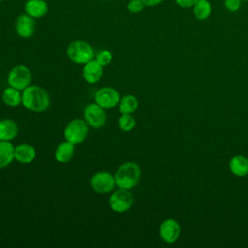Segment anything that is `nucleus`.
<instances>
[{"instance_id":"3","label":"nucleus","mask_w":248,"mask_h":248,"mask_svg":"<svg viewBox=\"0 0 248 248\" xmlns=\"http://www.w3.org/2000/svg\"><path fill=\"white\" fill-rule=\"evenodd\" d=\"M68 58L78 65H84L94 57V50L89 43L82 40H76L69 44L66 50Z\"/></svg>"},{"instance_id":"4","label":"nucleus","mask_w":248,"mask_h":248,"mask_svg":"<svg viewBox=\"0 0 248 248\" xmlns=\"http://www.w3.org/2000/svg\"><path fill=\"white\" fill-rule=\"evenodd\" d=\"M89 132V126L84 119H74L70 121L64 129V138L73 144H79L83 142Z\"/></svg>"},{"instance_id":"19","label":"nucleus","mask_w":248,"mask_h":248,"mask_svg":"<svg viewBox=\"0 0 248 248\" xmlns=\"http://www.w3.org/2000/svg\"><path fill=\"white\" fill-rule=\"evenodd\" d=\"M2 101L8 107H17L22 102V93L19 90L9 86L2 92Z\"/></svg>"},{"instance_id":"27","label":"nucleus","mask_w":248,"mask_h":248,"mask_svg":"<svg viewBox=\"0 0 248 248\" xmlns=\"http://www.w3.org/2000/svg\"><path fill=\"white\" fill-rule=\"evenodd\" d=\"M144 5L147 7H154L159 5L163 0H142Z\"/></svg>"},{"instance_id":"14","label":"nucleus","mask_w":248,"mask_h":248,"mask_svg":"<svg viewBox=\"0 0 248 248\" xmlns=\"http://www.w3.org/2000/svg\"><path fill=\"white\" fill-rule=\"evenodd\" d=\"M36 158L35 147L28 143H21L15 146V160L21 164H30Z\"/></svg>"},{"instance_id":"28","label":"nucleus","mask_w":248,"mask_h":248,"mask_svg":"<svg viewBox=\"0 0 248 248\" xmlns=\"http://www.w3.org/2000/svg\"><path fill=\"white\" fill-rule=\"evenodd\" d=\"M2 1H3V0H0V2H2Z\"/></svg>"},{"instance_id":"22","label":"nucleus","mask_w":248,"mask_h":248,"mask_svg":"<svg viewBox=\"0 0 248 248\" xmlns=\"http://www.w3.org/2000/svg\"><path fill=\"white\" fill-rule=\"evenodd\" d=\"M118 126L124 132H130L136 127V119L131 113H121L118 119Z\"/></svg>"},{"instance_id":"25","label":"nucleus","mask_w":248,"mask_h":248,"mask_svg":"<svg viewBox=\"0 0 248 248\" xmlns=\"http://www.w3.org/2000/svg\"><path fill=\"white\" fill-rule=\"evenodd\" d=\"M225 6L230 12H236L241 6L240 0H225Z\"/></svg>"},{"instance_id":"16","label":"nucleus","mask_w":248,"mask_h":248,"mask_svg":"<svg viewBox=\"0 0 248 248\" xmlns=\"http://www.w3.org/2000/svg\"><path fill=\"white\" fill-rule=\"evenodd\" d=\"M229 168L232 174L245 176L248 174V158L243 155H235L229 162Z\"/></svg>"},{"instance_id":"21","label":"nucleus","mask_w":248,"mask_h":248,"mask_svg":"<svg viewBox=\"0 0 248 248\" xmlns=\"http://www.w3.org/2000/svg\"><path fill=\"white\" fill-rule=\"evenodd\" d=\"M211 5L208 0H199L194 6V16L199 20H204L211 15Z\"/></svg>"},{"instance_id":"17","label":"nucleus","mask_w":248,"mask_h":248,"mask_svg":"<svg viewBox=\"0 0 248 248\" xmlns=\"http://www.w3.org/2000/svg\"><path fill=\"white\" fill-rule=\"evenodd\" d=\"M18 133L17 124L12 119L0 120V140L11 141Z\"/></svg>"},{"instance_id":"13","label":"nucleus","mask_w":248,"mask_h":248,"mask_svg":"<svg viewBox=\"0 0 248 248\" xmlns=\"http://www.w3.org/2000/svg\"><path fill=\"white\" fill-rule=\"evenodd\" d=\"M24 11L33 18H41L47 14L48 5L46 0H27L24 4Z\"/></svg>"},{"instance_id":"11","label":"nucleus","mask_w":248,"mask_h":248,"mask_svg":"<svg viewBox=\"0 0 248 248\" xmlns=\"http://www.w3.org/2000/svg\"><path fill=\"white\" fill-rule=\"evenodd\" d=\"M16 34L24 39H28L33 36L36 28L35 18L28 16L27 14H22L18 16L16 19L15 24Z\"/></svg>"},{"instance_id":"18","label":"nucleus","mask_w":248,"mask_h":248,"mask_svg":"<svg viewBox=\"0 0 248 248\" xmlns=\"http://www.w3.org/2000/svg\"><path fill=\"white\" fill-rule=\"evenodd\" d=\"M15 160V146L11 141L0 140V170Z\"/></svg>"},{"instance_id":"29","label":"nucleus","mask_w":248,"mask_h":248,"mask_svg":"<svg viewBox=\"0 0 248 248\" xmlns=\"http://www.w3.org/2000/svg\"><path fill=\"white\" fill-rule=\"evenodd\" d=\"M244 1H247V2H248V0H244Z\"/></svg>"},{"instance_id":"10","label":"nucleus","mask_w":248,"mask_h":248,"mask_svg":"<svg viewBox=\"0 0 248 248\" xmlns=\"http://www.w3.org/2000/svg\"><path fill=\"white\" fill-rule=\"evenodd\" d=\"M181 228L179 223L171 218L164 220L159 227V234L166 243H174L180 235Z\"/></svg>"},{"instance_id":"8","label":"nucleus","mask_w":248,"mask_h":248,"mask_svg":"<svg viewBox=\"0 0 248 248\" xmlns=\"http://www.w3.org/2000/svg\"><path fill=\"white\" fill-rule=\"evenodd\" d=\"M83 116L88 126L94 129H99L103 127L107 122V114L105 108H103L96 103L86 106L83 111Z\"/></svg>"},{"instance_id":"26","label":"nucleus","mask_w":248,"mask_h":248,"mask_svg":"<svg viewBox=\"0 0 248 248\" xmlns=\"http://www.w3.org/2000/svg\"><path fill=\"white\" fill-rule=\"evenodd\" d=\"M199 0H175L176 4L181 7V8H190V7H194L195 4L198 2Z\"/></svg>"},{"instance_id":"1","label":"nucleus","mask_w":248,"mask_h":248,"mask_svg":"<svg viewBox=\"0 0 248 248\" xmlns=\"http://www.w3.org/2000/svg\"><path fill=\"white\" fill-rule=\"evenodd\" d=\"M21 104L25 108L34 112H43L50 105L48 93L38 85H29L22 91Z\"/></svg>"},{"instance_id":"12","label":"nucleus","mask_w":248,"mask_h":248,"mask_svg":"<svg viewBox=\"0 0 248 248\" xmlns=\"http://www.w3.org/2000/svg\"><path fill=\"white\" fill-rule=\"evenodd\" d=\"M103 68L104 67L99 64L96 59H92L83 65L82 78L87 83H96L102 78L104 75Z\"/></svg>"},{"instance_id":"23","label":"nucleus","mask_w":248,"mask_h":248,"mask_svg":"<svg viewBox=\"0 0 248 248\" xmlns=\"http://www.w3.org/2000/svg\"><path fill=\"white\" fill-rule=\"evenodd\" d=\"M96 60L99 64H101L103 67L108 66L111 60H112V53L108 49H103L97 53Z\"/></svg>"},{"instance_id":"6","label":"nucleus","mask_w":248,"mask_h":248,"mask_svg":"<svg viewBox=\"0 0 248 248\" xmlns=\"http://www.w3.org/2000/svg\"><path fill=\"white\" fill-rule=\"evenodd\" d=\"M134 203V197L130 190L119 188L114 191L109 199L108 204L112 211L116 213H124L128 211Z\"/></svg>"},{"instance_id":"15","label":"nucleus","mask_w":248,"mask_h":248,"mask_svg":"<svg viewBox=\"0 0 248 248\" xmlns=\"http://www.w3.org/2000/svg\"><path fill=\"white\" fill-rule=\"evenodd\" d=\"M75 154V144L72 142L65 140L60 142L54 152L55 160L59 163H68L70 162Z\"/></svg>"},{"instance_id":"9","label":"nucleus","mask_w":248,"mask_h":248,"mask_svg":"<svg viewBox=\"0 0 248 248\" xmlns=\"http://www.w3.org/2000/svg\"><path fill=\"white\" fill-rule=\"evenodd\" d=\"M94 101L105 109L112 108L118 106L120 101L119 92L112 87H103L96 91Z\"/></svg>"},{"instance_id":"20","label":"nucleus","mask_w":248,"mask_h":248,"mask_svg":"<svg viewBox=\"0 0 248 248\" xmlns=\"http://www.w3.org/2000/svg\"><path fill=\"white\" fill-rule=\"evenodd\" d=\"M139 107V102L136 96L132 94H127L124 95L123 97L120 98L119 104H118V108L121 113H133L137 110Z\"/></svg>"},{"instance_id":"5","label":"nucleus","mask_w":248,"mask_h":248,"mask_svg":"<svg viewBox=\"0 0 248 248\" xmlns=\"http://www.w3.org/2000/svg\"><path fill=\"white\" fill-rule=\"evenodd\" d=\"M8 84L19 91H23L31 84L32 74L24 65L15 66L8 75Z\"/></svg>"},{"instance_id":"2","label":"nucleus","mask_w":248,"mask_h":248,"mask_svg":"<svg viewBox=\"0 0 248 248\" xmlns=\"http://www.w3.org/2000/svg\"><path fill=\"white\" fill-rule=\"evenodd\" d=\"M141 170L140 166L135 162H126L117 169L114 178L116 186L123 189L131 190L137 186L140 179Z\"/></svg>"},{"instance_id":"24","label":"nucleus","mask_w":248,"mask_h":248,"mask_svg":"<svg viewBox=\"0 0 248 248\" xmlns=\"http://www.w3.org/2000/svg\"><path fill=\"white\" fill-rule=\"evenodd\" d=\"M144 7H145V5L142 0H130L127 5L128 11L132 14L140 13Z\"/></svg>"},{"instance_id":"7","label":"nucleus","mask_w":248,"mask_h":248,"mask_svg":"<svg viewBox=\"0 0 248 248\" xmlns=\"http://www.w3.org/2000/svg\"><path fill=\"white\" fill-rule=\"evenodd\" d=\"M90 186L98 194H107L116 186L114 175L107 170H101L94 173L90 179Z\"/></svg>"}]
</instances>
